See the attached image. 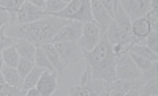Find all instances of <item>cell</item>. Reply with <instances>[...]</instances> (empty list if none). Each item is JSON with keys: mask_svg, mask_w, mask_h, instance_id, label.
Instances as JSON below:
<instances>
[{"mask_svg": "<svg viewBox=\"0 0 158 96\" xmlns=\"http://www.w3.org/2000/svg\"><path fill=\"white\" fill-rule=\"evenodd\" d=\"M35 87L38 88L40 96H51L57 88V71L51 73L49 70H44Z\"/></svg>", "mask_w": 158, "mask_h": 96, "instance_id": "12", "label": "cell"}, {"mask_svg": "<svg viewBox=\"0 0 158 96\" xmlns=\"http://www.w3.org/2000/svg\"><path fill=\"white\" fill-rule=\"evenodd\" d=\"M2 84H5V79H3V74H2V71H0V85Z\"/></svg>", "mask_w": 158, "mask_h": 96, "instance_id": "35", "label": "cell"}, {"mask_svg": "<svg viewBox=\"0 0 158 96\" xmlns=\"http://www.w3.org/2000/svg\"><path fill=\"white\" fill-rule=\"evenodd\" d=\"M70 96H108V82L90 77L84 85H76L68 90Z\"/></svg>", "mask_w": 158, "mask_h": 96, "instance_id": "5", "label": "cell"}, {"mask_svg": "<svg viewBox=\"0 0 158 96\" xmlns=\"http://www.w3.org/2000/svg\"><path fill=\"white\" fill-rule=\"evenodd\" d=\"M10 25V13L3 8H0V29Z\"/></svg>", "mask_w": 158, "mask_h": 96, "instance_id": "29", "label": "cell"}, {"mask_svg": "<svg viewBox=\"0 0 158 96\" xmlns=\"http://www.w3.org/2000/svg\"><path fill=\"white\" fill-rule=\"evenodd\" d=\"M27 2H30V0H27Z\"/></svg>", "mask_w": 158, "mask_h": 96, "instance_id": "38", "label": "cell"}, {"mask_svg": "<svg viewBox=\"0 0 158 96\" xmlns=\"http://www.w3.org/2000/svg\"><path fill=\"white\" fill-rule=\"evenodd\" d=\"M100 36H101V30L95 21L84 22L82 24V35L77 39V44L84 52H89L100 43Z\"/></svg>", "mask_w": 158, "mask_h": 96, "instance_id": "7", "label": "cell"}, {"mask_svg": "<svg viewBox=\"0 0 158 96\" xmlns=\"http://www.w3.org/2000/svg\"><path fill=\"white\" fill-rule=\"evenodd\" d=\"M25 93H27L25 90L13 87V85L6 84V82L0 85V96H21V94H25Z\"/></svg>", "mask_w": 158, "mask_h": 96, "instance_id": "23", "label": "cell"}, {"mask_svg": "<svg viewBox=\"0 0 158 96\" xmlns=\"http://www.w3.org/2000/svg\"><path fill=\"white\" fill-rule=\"evenodd\" d=\"M156 8H158V0H150V10L156 11Z\"/></svg>", "mask_w": 158, "mask_h": 96, "instance_id": "33", "label": "cell"}, {"mask_svg": "<svg viewBox=\"0 0 158 96\" xmlns=\"http://www.w3.org/2000/svg\"><path fill=\"white\" fill-rule=\"evenodd\" d=\"M82 24L84 22L68 19L67 24L54 35L51 43H57V41H77L82 35Z\"/></svg>", "mask_w": 158, "mask_h": 96, "instance_id": "8", "label": "cell"}, {"mask_svg": "<svg viewBox=\"0 0 158 96\" xmlns=\"http://www.w3.org/2000/svg\"><path fill=\"white\" fill-rule=\"evenodd\" d=\"M62 2H65V3H67V5H68V3L71 2V0H62Z\"/></svg>", "mask_w": 158, "mask_h": 96, "instance_id": "37", "label": "cell"}, {"mask_svg": "<svg viewBox=\"0 0 158 96\" xmlns=\"http://www.w3.org/2000/svg\"><path fill=\"white\" fill-rule=\"evenodd\" d=\"M16 49L19 52L21 58H25V60H30L35 63V52H36V46L33 43L27 39H16Z\"/></svg>", "mask_w": 158, "mask_h": 96, "instance_id": "15", "label": "cell"}, {"mask_svg": "<svg viewBox=\"0 0 158 96\" xmlns=\"http://www.w3.org/2000/svg\"><path fill=\"white\" fill-rule=\"evenodd\" d=\"M84 58L90 68L92 77L103 79L104 82H112L115 79V57L114 49L106 33H101L100 43L89 52H84Z\"/></svg>", "mask_w": 158, "mask_h": 96, "instance_id": "2", "label": "cell"}, {"mask_svg": "<svg viewBox=\"0 0 158 96\" xmlns=\"http://www.w3.org/2000/svg\"><path fill=\"white\" fill-rule=\"evenodd\" d=\"M44 2H46V0H44Z\"/></svg>", "mask_w": 158, "mask_h": 96, "instance_id": "39", "label": "cell"}, {"mask_svg": "<svg viewBox=\"0 0 158 96\" xmlns=\"http://www.w3.org/2000/svg\"><path fill=\"white\" fill-rule=\"evenodd\" d=\"M33 66H35V63H33V62H30V60H25V58H21L16 68H18V71H19L21 77L24 79L25 76H27V74L32 71V68H33Z\"/></svg>", "mask_w": 158, "mask_h": 96, "instance_id": "27", "label": "cell"}, {"mask_svg": "<svg viewBox=\"0 0 158 96\" xmlns=\"http://www.w3.org/2000/svg\"><path fill=\"white\" fill-rule=\"evenodd\" d=\"M41 49L44 50V54L48 55L51 65L54 66V70L57 71V74H63L65 66H63V63H62V60H60V55H59L56 46L52 44V43H46V44H41Z\"/></svg>", "mask_w": 158, "mask_h": 96, "instance_id": "13", "label": "cell"}, {"mask_svg": "<svg viewBox=\"0 0 158 96\" xmlns=\"http://www.w3.org/2000/svg\"><path fill=\"white\" fill-rule=\"evenodd\" d=\"M150 32H152V25L144 16L139 18V19L131 21V33H133V36H136L139 39H144Z\"/></svg>", "mask_w": 158, "mask_h": 96, "instance_id": "14", "label": "cell"}, {"mask_svg": "<svg viewBox=\"0 0 158 96\" xmlns=\"http://www.w3.org/2000/svg\"><path fill=\"white\" fill-rule=\"evenodd\" d=\"M128 52H130L131 58H133V62L136 63V66L139 68L141 71H146V70H149V68L152 66V62H153V60H149V58L142 57V55H138V54L131 52V50H128Z\"/></svg>", "mask_w": 158, "mask_h": 96, "instance_id": "26", "label": "cell"}, {"mask_svg": "<svg viewBox=\"0 0 158 96\" xmlns=\"http://www.w3.org/2000/svg\"><path fill=\"white\" fill-rule=\"evenodd\" d=\"M120 6L131 21L142 18L150 10V0H118Z\"/></svg>", "mask_w": 158, "mask_h": 96, "instance_id": "9", "label": "cell"}, {"mask_svg": "<svg viewBox=\"0 0 158 96\" xmlns=\"http://www.w3.org/2000/svg\"><path fill=\"white\" fill-rule=\"evenodd\" d=\"M52 44L56 46L65 68L84 58V50L79 47L77 41H57V43H52Z\"/></svg>", "mask_w": 158, "mask_h": 96, "instance_id": "6", "label": "cell"}, {"mask_svg": "<svg viewBox=\"0 0 158 96\" xmlns=\"http://www.w3.org/2000/svg\"><path fill=\"white\" fill-rule=\"evenodd\" d=\"M67 3L62 2V0H46V6H44V11L48 14H56V13L62 11Z\"/></svg>", "mask_w": 158, "mask_h": 96, "instance_id": "24", "label": "cell"}, {"mask_svg": "<svg viewBox=\"0 0 158 96\" xmlns=\"http://www.w3.org/2000/svg\"><path fill=\"white\" fill-rule=\"evenodd\" d=\"M144 18H146V19L150 22L152 30H156V32H158V13L153 11V10H149L146 14H144Z\"/></svg>", "mask_w": 158, "mask_h": 96, "instance_id": "28", "label": "cell"}, {"mask_svg": "<svg viewBox=\"0 0 158 96\" xmlns=\"http://www.w3.org/2000/svg\"><path fill=\"white\" fill-rule=\"evenodd\" d=\"M25 94H27V96H40V91H38L36 87H32V88L27 90V93H25Z\"/></svg>", "mask_w": 158, "mask_h": 96, "instance_id": "32", "label": "cell"}, {"mask_svg": "<svg viewBox=\"0 0 158 96\" xmlns=\"http://www.w3.org/2000/svg\"><path fill=\"white\" fill-rule=\"evenodd\" d=\"M3 65H5V63H3V60H2V55H0V71H2V68H3Z\"/></svg>", "mask_w": 158, "mask_h": 96, "instance_id": "36", "label": "cell"}, {"mask_svg": "<svg viewBox=\"0 0 158 96\" xmlns=\"http://www.w3.org/2000/svg\"><path fill=\"white\" fill-rule=\"evenodd\" d=\"M44 71V68H41V66H33L32 68V71L24 77V82H22V90H25L27 91L29 88H32V87H35L36 85V82H38V79H40V76H41V73Z\"/></svg>", "mask_w": 158, "mask_h": 96, "instance_id": "19", "label": "cell"}, {"mask_svg": "<svg viewBox=\"0 0 158 96\" xmlns=\"http://www.w3.org/2000/svg\"><path fill=\"white\" fill-rule=\"evenodd\" d=\"M2 60H3V63L6 66H15V68L18 66V63L21 60V55H19V52H18L15 44H11V46H8L2 50Z\"/></svg>", "mask_w": 158, "mask_h": 96, "instance_id": "18", "label": "cell"}, {"mask_svg": "<svg viewBox=\"0 0 158 96\" xmlns=\"http://www.w3.org/2000/svg\"><path fill=\"white\" fill-rule=\"evenodd\" d=\"M142 43H144V46H147L152 52H158V32L156 30H152L146 38L142 39Z\"/></svg>", "mask_w": 158, "mask_h": 96, "instance_id": "25", "label": "cell"}, {"mask_svg": "<svg viewBox=\"0 0 158 96\" xmlns=\"http://www.w3.org/2000/svg\"><path fill=\"white\" fill-rule=\"evenodd\" d=\"M67 21L68 19L48 14L35 22L6 25L5 35L11 38H18V39H27L35 46H41V44L51 43L54 35L67 24Z\"/></svg>", "mask_w": 158, "mask_h": 96, "instance_id": "1", "label": "cell"}, {"mask_svg": "<svg viewBox=\"0 0 158 96\" xmlns=\"http://www.w3.org/2000/svg\"><path fill=\"white\" fill-rule=\"evenodd\" d=\"M52 16L63 18V19H73L79 22H92V8H90V0H71L62 11L56 13Z\"/></svg>", "mask_w": 158, "mask_h": 96, "instance_id": "3", "label": "cell"}, {"mask_svg": "<svg viewBox=\"0 0 158 96\" xmlns=\"http://www.w3.org/2000/svg\"><path fill=\"white\" fill-rule=\"evenodd\" d=\"M44 16H48V13L44 11V10H41V8H38V6H35L33 3H30V2H25L22 3V6L18 10V13H16V24H29V22H35V21H38V19H41V18H44Z\"/></svg>", "mask_w": 158, "mask_h": 96, "instance_id": "10", "label": "cell"}, {"mask_svg": "<svg viewBox=\"0 0 158 96\" xmlns=\"http://www.w3.org/2000/svg\"><path fill=\"white\" fill-rule=\"evenodd\" d=\"M24 2L25 0H0V8H3L10 13V25L16 24V13Z\"/></svg>", "mask_w": 158, "mask_h": 96, "instance_id": "17", "label": "cell"}, {"mask_svg": "<svg viewBox=\"0 0 158 96\" xmlns=\"http://www.w3.org/2000/svg\"><path fill=\"white\" fill-rule=\"evenodd\" d=\"M90 8H92V16L94 21L98 24L101 33L106 32V29L109 27V24L114 21V18L109 14V11L103 6V3L100 0H90Z\"/></svg>", "mask_w": 158, "mask_h": 96, "instance_id": "11", "label": "cell"}, {"mask_svg": "<svg viewBox=\"0 0 158 96\" xmlns=\"http://www.w3.org/2000/svg\"><path fill=\"white\" fill-rule=\"evenodd\" d=\"M114 57H115V79L135 80L141 77V70L133 62L128 50L114 52Z\"/></svg>", "mask_w": 158, "mask_h": 96, "instance_id": "4", "label": "cell"}, {"mask_svg": "<svg viewBox=\"0 0 158 96\" xmlns=\"http://www.w3.org/2000/svg\"><path fill=\"white\" fill-rule=\"evenodd\" d=\"M142 91L141 96H156L158 94V77L149 79V80H142Z\"/></svg>", "mask_w": 158, "mask_h": 96, "instance_id": "22", "label": "cell"}, {"mask_svg": "<svg viewBox=\"0 0 158 96\" xmlns=\"http://www.w3.org/2000/svg\"><path fill=\"white\" fill-rule=\"evenodd\" d=\"M30 3H33L35 6L41 8V10H44V6H46V2H44V0H30Z\"/></svg>", "mask_w": 158, "mask_h": 96, "instance_id": "31", "label": "cell"}, {"mask_svg": "<svg viewBox=\"0 0 158 96\" xmlns=\"http://www.w3.org/2000/svg\"><path fill=\"white\" fill-rule=\"evenodd\" d=\"M100 2L103 3V6L106 8L109 11V14L114 18V5H112V0H100Z\"/></svg>", "mask_w": 158, "mask_h": 96, "instance_id": "30", "label": "cell"}, {"mask_svg": "<svg viewBox=\"0 0 158 96\" xmlns=\"http://www.w3.org/2000/svg\"><path fill=\"white\" fill-rule=\"evenodd\" d=\"M128 50L138 54V55L146 57V58H149V60H153V62L158 60V54L152 52L147 46H144V44H133V46H128Z\"/></svg>", "mask_w": 158, "mask_h": 96, "instance_id": "21", "label": "cell"}, {"mask_svg": "<svg viewBox=\"0 0 158 96\" xmlns=\"http://www.w3.org/2000/svg\"><path fill=\"white\" fill-rule=\"evenodd\" d=\"M112 5H114V16H115V11H117V6H118V0H112Z\"/></svg>", "mask_w": 158, "mask_h": 96, "instance_id": "34", "label": "cell"}, {"mask_svg": "<svg viewBox=\"0 0 158 96\" xmlns=\"http://www.w3.org/2000/svg\"><path fill=\"white\" fill-rule=\"evenodd\" d=\"M35 65L44 68V70H49L51 73H54V71H56V70H54V66L51 65L48 55L44 54V50L41 49V46H36V52H35Z\"/></svg>", "mask_w": 158, "mask_h": 96, "instance_id": "20", "label": "cell"}, {"mask_svg": "<svg viewBox=\"0 0 158 96\" xmlns=\"http://www.w3.org/2000/svg\"><path fill=\"white\" fill-rule=\"evenodd\" d=\"M2 74H3V79H5L6 84H10V85H13V87H18V88H22L24 79L21 77V74H19V71H18V68L3 65Z\"/></svg>", "mask_w": 158, "mask_h": 96, "instance_id": "16", "label": "cell"}]
</instances>
